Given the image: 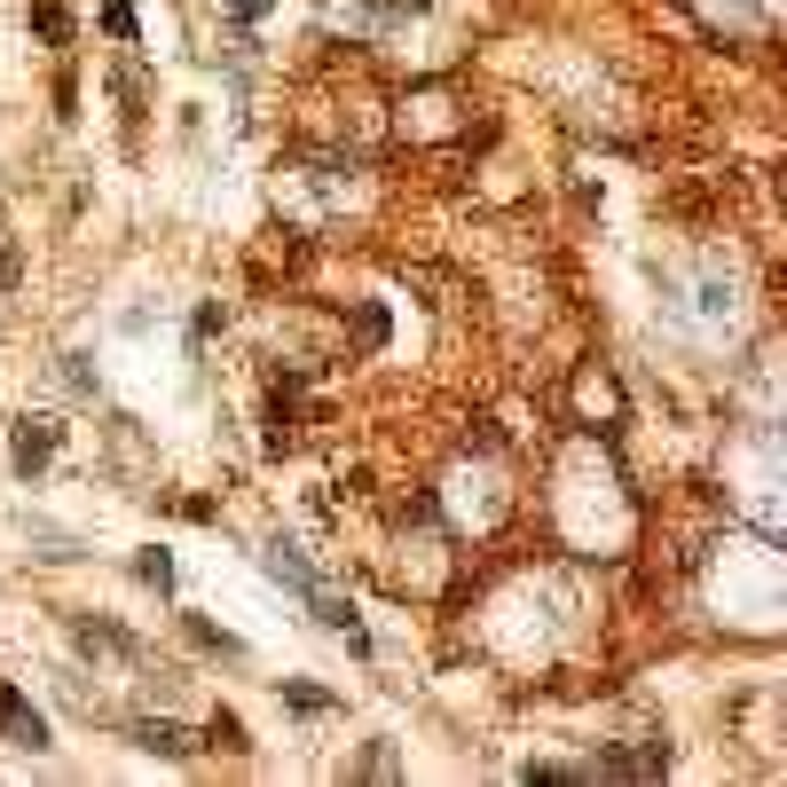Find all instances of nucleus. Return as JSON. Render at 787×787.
Masks as SVG:
<instances>
[{
	"label": "nucleus",
	"mask_w": 787,
	"mask_h": 787,
	"mask_svg": "<svg viewBox=\"0 0 787 787\" xmlns=\"http://www.w3.org/2000/svg\"><path fill=\"white\" fill-rule=\"evenodd\" d=\"M190 638H198V646H205V654H244V646H236V638H229V630H213V623H198V615H190Z\"/></svg>",
	"instance_id": "10"
},
{
	"label": "nucleus",
	"mask_w": 787,
	"mask_h": 787,
	"mask_svg": "<svg viewBox=\"0 0 787 787\" xmlns=\"http://www.w3.org/2000/svg\"><path fill=\"white\" fill-rule=\"evenodd\" d=\"M363 779H394V748H386V740L363 756Z\"/></svg>",
	"instance_id": "15"
},
{
	"label": "nucleus",
	"mask_w": 787,
	"mask_h": 787,
	"mask_svg": "<svg viewBox=\"0 0 787 787\" xmlns=\"http://www.w3.org/2000/svg\"><path fill=\"white\" fill-rule=\"evenodd\" d=\"M134 575H142L150 591H173V559H165V552H142V559H134Z\"/></svg>",
	"instance_id": "7"
},
{
	"label": "nucleus",
	"mask_w": 787,
	"mask_h": 787,
	"mask_svg": "<svg viewBox=\"0 0 787 787\" xmlns=\"http://www.w3.org/2000/svg\"><path fill=\"white\" fill-rule=\"evenodd\" d=\"M0 725H9V733H17L24 748H48V717H40V709L24 702L17 685H0Z\"/></svg>",
	"instance_id": "2"
},
{
	"label": "nucleus",
	"mask_w": 787,
	"mask_h": 787,
	"mask_svg": "<svg viewBox=\"0 0 787 787\" xmlns=\"http://www.w3.org/2000/svg\"><path fill=\"white\" fill-rule=\"evenodd\" d=\"M9 457H17V473H40V465L56 457V425H48V417H24L17 442H9Z\"/></svg>",
	"instance_id": "3"
},
{
	"label": "nucleus",
	"mask_w": 787,
	"mask_h": 787,
	"mask_svg": "<svg viewBox=\"0 0 787 787\" xmlns=\"http://www.w3.org/2000/svg\"><path fill=\"white\" fill-rule=\"evenodd\" d=\"M103 32L111 40H134V9H127V0H103Z\"/></svg>",
	"instance_id": "12"
},
{
	"label": "nucleus",
	"mask_w": 787,
	"mask_h": 787,
	"mask_svg": "<svg viewBox=\"0 0 787 787\" xmlns=\"http://www.w3.org/2000/svg\"><path fill=\"white\" fill-rule=\"evenodd\" d=\"M662 771H669V748L646 740V748H606L583 779H662Z\"/></svg>",
	"instance_id": "1"
},
{
	"label": "nucleus",
	"mask_w": 787,
	"mask_h": 787,
	"mask_svg": "<svg viewBox=\"0 0 787 787\" xmlns=\"http://www.w3.org/2000/svg\"><path fill=\"white\" fill-rule=\"evenodd\" d=\"M292 425H300V410L276 394V402H269V450H284V442H292Z\"/></svg>",
	"instance_id": "6"
},
{
	"label": "nucleus",
	"mask_w": 787,
	"mask_h": 787,
	"mask_svg": "<svg viewBox=\"0 0 787 787\" xmlns=\"http://www.w3.org/2000/svg\"><path fill=\"white\" fill-rule=\"evenodd\" d=\"M32 24H40V32H48V40H56V48H63V40H71V17H63V9H56V0H40V9H32Z\"/></svg>",
	"instance_id": "9"
},
{
	"label": "nucleus",
	"mask_w": 787,
	"mask_h": 787,
	"mask_svg": "<svg viewBox=\"0 0 787 787\" xmlns=\"http://www.w3.org/2000/svg\"><path fill=\"white\" fill-rule=\"evenodd\" d=\"M519 779H528V787H567V779H583V771H567V764H528Z\"/></svg>",
	"instance_id": "13"
},
{
	"label": "nucleus",
	"mask_w": 787,
	"mask_h": 787,
	"mask_svg": "<svg viewBox=\"0 0 787 787\" xmlns=\"http://www.w3.org/2000/svg\"><path fill=\"white\" fill-rule=\"evenodd\" d=\"M127 733H134V748H150V756H190V748H198L182 725H127Z\"/></svg>",
	"instance_id": "5"
},
{
	"label": "nucleus",
	"mask_w": 787,
	"mask_h": 787,
	"mask_svg": "<svg viewBox=\"0 0 787 787\" xmlns=\"http://www.w3.org/2000/svg\"><path fill=\"white\" fill-rule=\"evenodd\" d=\"M355 331H363V346H379L386 339V307H355Z\"/></svg>",
	"instance_id": "14"
},
{
	"label": "nucleus",
	"mask_w": 787,
	"mask_h": 787,
	"mask_svg": "<svg viewBox=\"0 0 787 787\" xmlns=\"http://www.w3.org/2000/svg\"><path fill=\"white\" fill-rule=\"evenodd\" d=\"M269 9H276V0H236V24H260Z\"/></svg>",
	"instance_id": "16"
},
{
	"label": "nucleus",
	"mask_w": 787,
	"mask_h": 787,
	"mask_svg": "<svg viewBox=\"0 0 787 787\" xmlns=\"http://www.w3.org/2000/svg\"><path fill=\"white\" fill-rule=\"evenodd\" d=\"M284 702H292L300 717H323V709H331V693H323V685H284Z\"/></svg>",
	"instance_id": "8"
},
{
	"label": "nucleus",
	"mask_w": 787,
	"mask_h": 787,
	"mask_svg": "<svg viewBox=\"0 0 787 787\" xmlns=\"http://www.w3.org/2000/svg\"><path fill=\"white\" fill-rule=\"evenodd\" d=\"M71 638H79V646H87V654H95V646H103V654H142V646H134V638H127V630H119V623H87V615H79V623H71Z\"/></svg>",
	"instance_id": "4"
},
{
	"label": "nucleus",
	"mask_w": 787,
	"mask_h": 787,
	"mask_svg": "<svg viewBox=\"0 0 787 787\" xmlns=\"http://www.w3.org/2000/svg\"><path fill=\"white\" fill-rule=\"evenodd\" d=\"M213 740H221L229 756H244V748H252V740H244V725H236V709H221V717H213Z\"/></svg>",
	"instance_id": "11"
}]
</instances>
